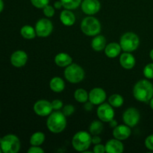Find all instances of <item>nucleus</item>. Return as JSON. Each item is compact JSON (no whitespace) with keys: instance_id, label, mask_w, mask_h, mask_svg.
Returning <instances> with one entry per match:
<instances>
[{"instance_id":"13","label":"nucleus","mask_w":153,"mask_h":153,"mask_svg":"<svg viewBox=\"0 0 153 153\" xmlns=\"http://www.w3.org/2000/svg\"><path fill=\"white\" fill-rule=\"evenodd\" d=\"M106 100V93L102 88H95L89 93V101L94 105H100Z\"/></svg>"},{"instance_id":"6","label":"nucleus","mask_w":153,"mask_h":153,"mask_svg":"<svg viewBox=\"0 0 153 153\" xmlns=\"http://www.w3.org/2000/svg\"><path fill=\"white\" fill-rule=\"evenodd\" d=\"M64 76L70 83H79L85 78V71L83 68L78 64H71L66 67Z\"/></svg>"},{"instance_id":"33","label":"nucleus","mask_w":153,"mask_h":153,"mask_svg":"<svg viewBox=\"0 0 153 153\" xmlns=\"http://www.w3.org/2000/svg\"><path fill=\"white\" fill-rule=\"evenodd\" d=\"M145 146L148 149L153 151V134L146 137L145 140Z\"/></svg>"},{"instance_id":"39","label":"nucleus","mask_w":153,"mask_h":153,"mask_svg":"<svg viewBox=\"0 0 153 153\" xmlns=\"http://www.w3.org/2000/svg\"><path fill=\"white\" fill-rule=\"evenodd\" d=\"M54 7H55V9H60L61 8V7H63V4L62 3H61V0H60V1H55V4H54Z\"/></svg>"},{"instance_id":"14","label":"nucleus","mask_w":153,"mask_h":153,"mask_svg":"<svg viewBox=\"0 0 153 153\" xmlns=\"http://www.w3.org/2000/svg\"><path fill=\"white\" fill-rule=\"evenodd\" d=\"M28 61V55L22 50L15 51L10 56V63L16 67H22Z\"/></svg>"},{"instance_id":"45","label":"nucleus","mask_w":153,"mask_h":153,"mask_svg":"<svg viewBox=\"0 0 153 153\" xmlns=\"http://www.w3.org/2000/svg\"><path fill=\"white\" fill-rule=\"evenodd\" d=\"M1 138H2V137H0V143H1Z\"/></svg>"},{"instance_id":"12","label":"nucleus","mask_w":153,"mask_h":153,"mask_svg":"<svg viewBox=\"0 0 153 153\" xmlns=\"http://www.w3.org/2000/svg\"><path fill=\"white\" fill-rule=\"evenodd\" d=\"M81 6L82 11L88 15L96 14L101 8V4L99 0H83Z\"/></svg>"},{"instance_id":"27","label":"nucleus","mask_w":153,"mask_h":153,"mask_svg":"<svg viewBox=\"0 0 153 153\" xmlns=\"http://www.w3.org/2000/svg\"><path fill=\"white\" fill-rule=\"evenodd\" d=\"M109 104L113 108H120L123 105L124 100L120 94H113L108 99Z\"/></svg>"},{"instance_id":"38","label":"nucleus","mask_w":153,"mask_h":153,"mask_svg":"<svg viewBox=\"0 0 153 153\" xmlns=\"http://www.w3.org/2000/svg\"><path fill=\"white\" fill-rule=\"evenodd\" d=\"M94 105L93 104V103H91V102H87L86 104L85 105L84 108H85V110L88 111H91L93 109V107H94Z\"/></svg>"},{"instance_id":"23","label":"nucleus","mask_w":153,"mask_h":153,"mask_svg":"<svg viewBox=\"0 0 153 153\" xmlns=\"http://www.w3.org/2000/svg\"><path fill=\"white\" fill-rule=\"evenodd\" d=\"M20 34L22 37L27 40H31V39H34L35 36L37 35L36 34L35 28H33L31 25H24L21 28Z\"/></svg>"},{"instance_id":"18","label":"nucleus","mask_w":153,"mask_h":153,"mask_svg":"<svg viewBox=\"0 0 153 153\" xmlns=\"http://www.w3.org/2000/svg\"><path fill=\"white\" fill-rule=\"evenodd\" d=\"M120 45L117 43H111L105 48V54L110 58H114L120 55L121 52Z\"/></svg>"},{"instance_id":"31","label":"nucleus","mask_w":153,"mask_h":153,"mask_svg":"<svg viewBox=\"0 0 153 153\" xmlns=\"http://www.w3.org/2000/svg\"><path fill=\"white\" fill-rule=\"evenodd\" d=\"M43 13L47 17H52V16H54L55 14V7H52V5H49V4H47L46 6H45L43 7Z\"/></svg>"},{"instance_id":"3","label":"nucleus","mask_w":153,"mask_h":153,"mask_svg":"<svg viewBox=\"0 0 153 153\" xmlns=\"http://www.w3.org/2000/svg\"><path fill=\"white\" fill-rule=\"evenodd\" d=\"M92 143V137L88 132L81 131L75 134L72 140L73 148L78 152H85Z\"/></svg>"},{"instance_id":"34","label":"nucleus","mask_w":153,"mask_h":153,"mask_svg":"<svg viewBox=\"0 0 153 153\" xmlns=\"http://www.w3.org/2000/svg\"><path fill=\"white\" fill-rule=\"evenodd\" d=\"M52 106L53 110L58 111L63 108V102L60 100H55L52 102Z\"/></svg>"},{"instance_id":"20","label":"nucleus","mask_w":153,"mask_h":153,"mask_svg":"<svg viewBox=\"0 0 153 153\" xmlns=\"http://www.w3.org/2000/svg\"><path fill=\"white\" fill-rule=\"evenodd\" d=\"M72 61H73V59L71 56L64 52L58 53L55 58V62L56 65L61 67H67V66L72 64Z\"/></svg>"},{"instance_id":"15","label":"nucleus","mask_w":153,"mask_h":153,"mask_svg":"<svg viewBox=\"0 0 153 153\" xmlns=\"http://www.w3.org/2000/svg\"><path fill=\"white\" fill-rule=\"evenodd\" d=\"M131 127L127 125H119L117 126L113 130V135L114 138L120 140H126L131 135Z\"/></svg>"},{"instance_id":"29","label":"nucleus","mask_w":153,"mask_h":153,"mask_svg":"<svg viewBox=\"0 0 153 153\" xmlns=\"http://www.w3.org/2000/svg\"><path fill=\"white\" fill-rule=\"evenodd\" d=\"M143 75L148 79H153V63H149L143 69Z\"/></svg>"},{"instance_id":"8","label":"nucleus","mask_w":153,"mask_h":153,"mask_svg":"<svg viewBox=\"0 0 153 153\" xmlns=\"http://www.w3.org/2000/svg\"><path fill=\"white\" fill-rule=\"evenodd\" d=\"M52 30H53V25L52 22L46 18L39 19L35 25L36 34L38 37H48L52 32Z\"/></svg>"},{"instance_id":"7","label":"nucleus","mask_w":153,"mask_h":153,"mask_svg":"<svg viewBox=\"0 0 153 153\" xmlns=\"http://www.w3.org/2000/svg\"><path fill=\"white\" fill-rule=\"evenodd\" d=\"M140 44V39L138 36L133 32H126L121 37L120 45L121 48L124 52H131L136 50Z\"/></svg>"},{"instance_id":"22","label":"nucleus","mask_w":153,"mask_h":153,"mask_svg":"<svg viewBox=\"0 0 153 153\" xmlns=\"http://www.w3.org/2000/svg\"><path fill=\"white\" fill-rule=\"evenodd\" d=\"M49 87L54 92L60 93L64 91L65 88V83L61 78L54 77L51 79Z\"/></svg>"},{"instance_id":"43","label":"nucleus","mask_w":153,"mask_h":153,"mask_svg":"<svg viewBox=\"0 0 153 153\" xmlns=\"http://www.w3.org/2000/svg\"><path fill=\"white\" fill-rule=\"evenodd\" d=\"M149 57H150L151 59L153 61V49L150 51V52H149Z\"/></svg>"},{"instance_id":"5","label":"nucleus","mask_w":153,"mask_h":153,"mask_svg":"<svg viewBox=\"0 0 153 153\" xmlns=\"http://www.w3.org/2000/svg\"><path fill=\"white\" fill-rule=\"evenodd\" d=\"M20 141L17 136L15 134H9L1 138L0 143L2 152L4 153H16L20 149Z\"/></svg>"},{"instance_id":"1","label":"nucleus","mask_w":153,"mask_h":153,"mask_svg":"<svg viewBox=\"0 0 153 153\" xmlns=\"http://www.w3.org/2000/svg\"><path fill=\"white\" fill-rule=\"evenodd\" d=\"M135 100L141 102H149L153 97V85L146 79L138 81L133 88Z\"/></svg>"},{"instance_id":"32","label":"nucleus","mask_w":153,"mask_h":153,"mask_svg":"<svg viewBox=\"0 0 153 153\" xmlns=\"http://www.w3.org/2000/svg\"><path fill=\"white\" fill-rule=\"evenodd\" d=\"M75 111L74 106L72 105H67L64 106L62 109V113L65 115L66 117H69L73 114Z\"/></svg>"},{"instance_id":"40","label":"nucleus","mask_w":153,"mask_h":153,"mask_svg":"<svg viewBox=\"0 0 153 153\" xmlns=\"http://www.w3.org/2000/svg\"><path fill=\"white\" fill-rule=\"evenodd\" d=\"M110 126L111 127H113V128H115V127L117 126V123L116 120H111L110 122Z\"/></svg>"},{"instance_id":"21","label":"nucleus","mask_w":153,"mask_h":153,"mask_svg":"<svg viewBox=\"0 0 153 153\" xmlns=\"http://www.w3.org/2000/svg\"><path fill=\"white\" fill-rule=\"evenodd\" d=\"M91 46H92L93 49L97 52H100V51L105 49L106 46L105 37L102 35H97L93 39Z\"/></svg>"},{"instance_id":"4","label":"nucleus","mask_w":153,"mask_h":153,"mask_svg":"<svg viewBox=\"0 0 153 153\" xmlns=\"http://www.w3.org/2000/svg\"><path fill=\"white\" fill-rule=\"evenodd\" d=\"M82 32L88 36H97L101 31V24L97 18L87 16L81 23Z\"/></svg>"},{"instance_id":"26","label":"nucleus","mask_w":153,"mask_h":153,"mask_svg":"<svg viewBox=\"0 0 153 153\" xmlns=\"http://www.w3.org/2000/svg\"><path fill=\"white\" fill-rule=\"evenodd\" d=\"M74 97L75 100L79 102L85 103L87 102V101L89 100V94L85 90L80 88V89H77L75 91Z\"/></svg>"},{"instance_id":"42","label":"nucleus","mask_w":153,"mask_h":153,"mask_svg":"<svg viewBox=\"0 0 153 153\" xmlns=\"http://www.w3.org/2000/svg\"><path fill=\"white\" fill-rule=\"evenodd\" d=\"M149 105H150L151 108L153 110V97L152 99L150 100V101H149Z\"/></svg>"},{"instance_id":"44","label":"nucleus","mask_w":153,"mask_h":153,"mask_svg":"<svg viewBox=\"0 0 153 153\" xmlns=\"http://www.w3.org/2000/svg\"><path fill=\"white\" fill-rule=\"evenodd\" d=\"M1 152H2V150H1V147H0V153H1Z\"/></svg>"},{"instance_id":"35","label":"nucleus","mask_w":153,"mask_h":153,"mask_svg":"<svg viewBox=\"0 0 153 153\" xmlns=\"http://www.w3.org/2000/svg\"><path fill=\"white\" fill-rule=\"evenodd\" d=\"M28 153H43L44 150L40 146H31L29 149H28Z\"/></svg>"},{"instance_id":"30","label":"nucleus","mask_w":153,"mask_h":153,"mask_svg":"<svg viewBox=\"0 0 153 153\" xmlns=\"http://www.w3.org/2000/svg\"><path fill=\"white\" fill-rule=\"evenodd\" d=\"M33 6L37 8H43L45 6L49 4V0H31Z\"/></svg>"},{"instance_id":"19","label":"nucleus","mask_w":153,"mask_h":153,"mask_svg":"<svg viewBox=\"0 0 153 153\" xmlns=\"http://www.w3.org/2000/svg\"><path fill=\"white\" fill-rule=\"evenodd\" d=\"M60 19L61 22L66 26H71L76 22V16L70 10H64L60 14Z\"/></svg>"},{"instance_id":"11","label":"nucleus","mask_w":153,"mask_h":153,"mask_svg":"<svg viewBox=\"0 0 153 153\" xmlns=\"http://www.w3.org/2000/svg\"><path fill=\"white\" fill-rule=\"evenodd\" d=\"M33 109H34V113L41 117L49 116L53 110L52 103L44 100H38L37 102H36L34 103Z\"/></svg>"},{"instance_id":"9","label":"nucleus","mask_w":153,"mask_h":153,"mask_svg":"<svg viewBox=\"0 0 153 153\" xmlns=\"http://www.w3.org/2000/svg\"><path fill=\"white\" fill-rule=\"evenodd\" d=\"M97 116L102 122L109 123L114 117V111L110 104L102 103L97 108Z\"/></svg>"},{"instance_id":"10","label":"nucleus","mask_w":153,"mask_h":153,"mask_svg":"<svg viewBox=\"0 0 153 153\" xmlns=\"http://www.w3.org/2000/svg\"><path fill=\"white\" fill-rule=\"evenodd\" d=\"M140 114L139 111L134 108H129L123 114V120L126 125L129 127H134L140 121Z\"/></svg>"},{"instance_id":"37","label":"nucleus","mask_w":153,"mask_h":153,"mask_svg":"<svg viewBox=\"0 0 153 153\" xmlns=\"http://www.w3.org/2000/svg\"><path fill=\"white\" fill-rule=\"evenodd\" d=\"M102 141V139L100 136L94 135L92 137V143L93 144H99Z\"/></svg>"},{"instance_id":"25","label":"nucleus","mask_w":153,"mask_h":153,"mask_svg":"<svg viewBox=\"0 0 153 153\" xmlns=\"http://www.w3.org/2000/svg\"><path fill=\"white\" fill-rule=\"evenodd\" d=\"M103 128H104V126H103V124L101 121L94 120L90 125L89 130L91 134L93 135H99L102 131Z\"/></svg>"},{"instance_id":"28","label":"nucleus","mask_w":153,"mask_h":153,"mask_svg":"<svg viewBox=\"0 0 153 153\" xmlns=\"http://www.w3.org/2000/svg\"><path fill=\"white\" fill-rule=\"evenodd\" d=\"M63 7L67 10H74L77 8L81 4L82 0H61Z\"/></svg>"},{"instance_id":"16","label":"nucleus","mask_w":153,"mask_h":153,"mask_svg":"<svg viewBox=\"0 0 153 153\" xmlns=\"http://www.w3.org/2000/svg\"><path fill=\"white\" fill-rule=\"evenodd\" d=\"M105 152L108 153H122L124 150V146L118 139H111L105 144Z\"/></svg>"},{"instance_id":"17","label":"nucleus","mask_w":153,"mask_h":153,"mask_svg":"<svg viewBox=\"0 0 153 153\" xmlns=\"http://www.w3.org/2000/svg\"><path fill=\"white\" fill-rule=\"evenodd\" d=\"M120 63L121 66L123 67L124 69L126 70H131L134 67L136 64L135 58L131 52H125L120 55Z\"/></svg>"},{"instance_id":"2","label":"nucleus","mask_w":153,"mask_h":153,"mask_svg":"<svg viewBox=\"0 0 153 153\" xmlns=\"http://www.w3.org/2000/svg\"><path fill=\"white\" fill-rule=\"evenodd\" d=\"M47 128L52 133H61L67 126L66 116L62 111L52 112L46 121Z\"/></svg>"},{"instance_id":"24","label":"nucleus","mask_w":153,"mask_h":153,"mask_svg":"<svg viewBox=\"0 0 153 153\" xmlns=\"http://www.w3.org/2000/svg\"><path fill=\"white\" fill-rule=\"evenodd\" d=\"M45 140V134L40 131L34 133L30 137V143L31 146H40Z\"/></svg>"},{"instance_id":"36","label":"nucleus","mask_w":153,"mask_h":153,"mask_svg":"<svg viewBox=\"0 0 153 153\" xmlns=\"http://www.w3.org/2000/svg\"><path fill=\"white\" fill-rule=\"evenodd\" d=\"M94 152L95 153H104L105 152V146H103L102 144H96L94 147Z\"/></svg>"},{"instance_id":"41","label":"nucleus","mask_w":153,"mask_h":153,"mask_svg":"<svg viewBox=\"0 0 153 153\" xmlns=\"http://www.w3.org/2000/svg\"><path fill=\"white\" fill-rule=\"evenodd\" d=\"M4 9V1L3 0H0V13Z\"/></svg>"}]
</instances>
